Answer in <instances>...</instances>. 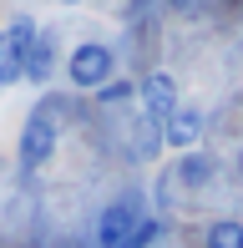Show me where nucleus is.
Here are the masks:
<instances>
[{"instance_id": "f257e3e1", "label": "nucleus", "mask_w": 243, "mask_h": 248, "mask_svg": "<svg viewBox=\"0 0 243 248\" xmlns=\"http://www.w3.org/2000/svg\"><path fill=\"white\" fill-rule=\"evenodd\" d=\"M61 111H66L61 96H41V107L26 117V127H20V147H15L20 172H41V167L56 157V142H61Z\"/></svg>"}, {"instance_id": "6e6552de", "label": "nucleus", "mask_w": 243, "mask_h": 248, "mask_svg": "<svg viewBox=\"0 0 243 248\" xmlns=\"http://www.w3.org/2000/svg\"><path fill=\"white\" fill-rule=\"evenodd\" d=\"M157 152H162V127L152 117H142L137 127H132V157H137V162H152Z\"/></svg>"}, {"instance_id": "f8f14e48", "label": "nucleus", "mask_w": 243, "mask_h": 248, "mask_svg": "<svg viewBox=\"0 0 243 248\" xmlns=\"http://www.w3.org/2000/svg\"><path fill=\"white\" fill-rule=\"evenodd\" d=\"M208 5H213V0H162V10H167V16H178V20H193V16H203Z\"/></svg>"}, {"instance_id": "7ed1b4c3", "label": "nucleus", "mask_w": 243, "mask_h": 248, "mask_svg": "<svg viewBox=\"0 0 243 248\" xmlns=\"http://www.w3.org/2000/svg\"><path fill=\"white\" fill-rule=\"evenodd\" d=\"M147 218V208H142L137 193H122L112 198L102 213H96V248H127V238L137 233V223Z\"/></svg>"}, {"instance_id": "ddd939ff", "label": "nucleus", "mask_w": 243, "mask_h": 248, "mask_svg": "<svg viewBox=\"0 0 243 248\" xmlns=\"http://www.w3.org/2000/svg\"><path fill=\"white\" fill-rule=\"evenodd\" d=\"M5 86H15V81H10V71H5V56H0V92H5Z\"/></svg>"}, {"instance_id": "9d476101", "label": "nucleus", "mask_w": 243, "mask_h": 248, "mask_svg": "<svg viewBox=\"0 0 243 248\" xmlns=\"http://www.w3.org/2000/svg\"><path fill=\"white\" fill-rule=\"evenodd\" d=\"M96 101H102V107H127V101H137V81H122V76H112V81L96 92Z\"/></svg>"}, {"instance_id": "39448f33", "label": "nucleus", "mask_w": 243, "mask_h": 248, "mask_svg": "<svg viewBox=\"0 0 243 248\" xmlns=\"http://www.w3.org/2000/svg\"><path fill=\"white\" fill-rule=\"evenodd\" d=\"M197 142H203V111L182 101V107L162 122V147H172V152H197Z\"/></svg>"}, {"instance_id": "0eeeda50", "label": "nucleus", "mask_w": 243, "mask_h": 248, "mask_svg": "<svg viewBox=\"0 0 243 248\" xmlns=\"http://www.w3.org/2000/svg\"><path fill=\"white\" fill-rule=\"evenodd\" d=\"M167 177H172V183H182V187H208V183L218 177V162H213L208 152H182V162L172 167Z\"/></svg>"}, {"instance_id": "423d86ee", "label": "nucleus", "mask_w": 243, "mask_h": 248, "mask_svg": "<svg viewBox=\"0 0 243 248\" xmlns=\"http://www.w3.org/2000/svg\"><path fill=\"white\" fill-rule=\"evenodd\" d=\"M51 71H56V36H51V31H36V41H30V51H26V71H20V81L46 86Z\"/></svg>"}, {"instance_id": "f03ea898", "label": "nucleus", "mask_w": 243, "mask_h": 248, "mask_svg": "<svg viewBox=\"0 0 243 248\" xmlns=\"http://www.w3.org/2000/svg\"><path fill=\"white\" fill-rule=\"evenodd\" d=\"M112 76H117V51L106 41H81L66 56V81L81 86V92H102Z\"/></svg>"}, {"instance_id": "20e7f679", "label": "nucleus", "mask_w": 243, "mask_h": 248, "mask_svg": "<svg viewBox=\"0 0 243 248\" xmlns=\"http://www.w3.org/2000/svg\"><path fill=\"white\" fill-rule=\"evenodd\" d=\"M137 101H142V117H152L162 127V122L182 107V86H178V76H167V71H147L137 81Z\"/></svg>"}, {"instance_id": "1a4fd4ad", "label": "nucleus", "mask_w": 243, "mask_h": 248, "mask_svg": "<svg viewBox=\"0 0 243 248\" xmlns=\"http://www.w3.org/2000/svg\"><path fill=\"white\" fill-rule=\"evenodd\" d=\"M203 248H243V223H238V218H218V223H208Z\"/></svg>"}, {"instance_id": "4468645a", "label": "nucleus", "mask_w": 243, "mask_h": 248, "mask_svg": "<svg viewBox=\"0 0 243 248\" xmlns=\"http://www.w3.org/2000/svg\"><path fill=\"white\" fill-rule=\"evenodd\" d=\"M61 5H81V0H61Z\"/></svg>"}, {"instance_id": "9b49d317", "label": "nucleus", "mask_w": 243, "mask_h": 248, "mask_svg": "<svg viewBox=\"0 0 243 248\" xmlns=\"http://www.w3.org/2000/svg\"><path fill=\"white\" fill-rule=\"evenodd\" d=\"M162 233H167V223H162V218H152V213H147V218L137 223V233L127 238V248H152V243L162 238Z\"/></svg>"}]
</instances>
